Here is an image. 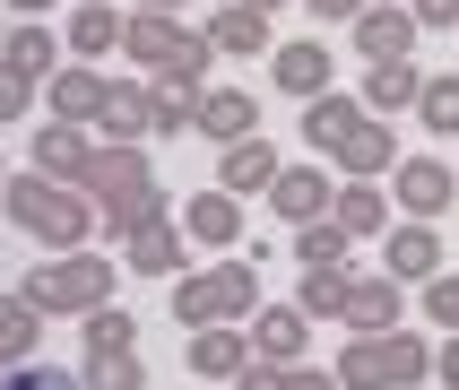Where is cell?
Segmentation results:
<instances>
[{
    "label": "cell",
    "instance_id": "4dcf8cb0",
    "mask_svg": "<svg viewBox=\"0 0 459 390\" xmlns=\"http://www.w3.org/2000/svg\"><path fill=\"white\" fill-rule=\"evenodd\" d=\"M35 347H44V312L26 304V295H0V373L26 364Z\"/></svg>",
    "mask_w": 459,
    "mask_h": 390
},
{
    "label": "cell",
    "instance_id": "cb8c5ba5",
    "mask_svg": "<svg viewBox=\"0 0 459 390\" xmlns=\"http://www.w3.org/2000/svg\"><path fill=\"white\" fill-rule=\"evenodd\" d=\"M122 52V9L113 0H70V61H104Z\"/></svg>",
    "mask_w": 459,
    "mask_h": 390
},
{
    "label": "cell",
    "instance_id": "8fae6325",
    "mask_svg": "<svg viewBox=\"0 0 459 390\" xmlns=\"http://www.w3.org/2000/svg\"><path fill=\"white\" fill-rule=\"evenodd\" d=\"M104 87H113V78H104L96 61H61V70L44 78V104H52V122H78V130H96V113H104Z\"/></svg>",
    "mask_w": 459,
    "mask_h": 390
},
{
    "label": "cell",
    "instance_id": "603a6c76",
    "mask_svg": "<svg viewBox=\"0 0 459 390\" xmlns=\"http://www.w3.org/2000/svg\"><path fill=\"white\" fill-rule=\"evenodd\" d=\"M269 174H278V139H234L226 165H217V191H234V200H252V191H269Z\"/></svg>",
    "mask_w": 459,
    "mask_h": 390
},
{
    "label": "cell",
    "instance_id": "9a60e30c",
    "mask_svg": "<svg viewBox=\"0 0 459 390\" xmlns=\"http://www.w3.org/2000/svg\"><path fill=\"white\" fill-rule=\"evenodd\" d=\"M182 356H191V382L217 390V382H234V373L252 364V338H243V321H208V330H191Z\"/></svg>",
    "mask_w": 459,
    "mask_h": 390
},
{
    "label": "cell",
    "instance_id": "30bf717a",
    "mask_svg": "<svg viewBox=\"0 0 459 390\" xmlns=\"http://www.w3.org/2000/svg\"><path fill=\"white\" fill-rule=\"evenodd\" d=\"M174 226L191 234V252H234V243H243V200H234V191H191Z\"/></svg>",
    "mask_w": 459,
    "mask_h": 390
},
{
    "label": "cell",
    "instance_id": "7c38bea8",
    "mask_svg": "<svg viewBox=\"0 0 459 390\" xmlns=\"http://www.w3.org/2000/svg\"><path fill=\"white\" fill-rule=\"evenodd\" d=\"M451 191H459V174L442 156H399V165H390V208H408V217L451 208Z\"/></svg>",
    "mask_w": 459,
    "mask_h": 390
},
{
    "label": "cell",
    "instance_id": "52a82bcc",
    "mask_svg": "<svg viewBox=\"0 0 459 390\" xmlns=\"http://www.w3.org/2000/svg\"><path fill=\"white\" fill-rule=\"evenodd\" d=\"M148 182H156L148 148H130V139H96V156H87L78 191H87L96 208H113V200H130V191H148Z\"/></svg>",
    "mask_w": 459,
    "mask_h": 390
},
{
    "label": "cell",
    "instance_id": "681fc988",
    "mask_svg": "<svg viewBox=\"0 0 459 390\" xmlns=\"http://www.w3.org/2000/svg\"><path fill=\"white\" fill-rule=\"evenodd\" d=\"M0 35H9V26H0Z\"/></svg>",
    "mask_w": 459,
    "mask_h": 390
},
{
    "label": "cell",
    "instance_id": "b9f144b4",
    "mask_svg": "<svg viewBox=\"0 0 459 390\" xmlns=\"http://www.w3.org/2000/svg\"><path fill=\"white\" fill-rule=\"evenodd\" d=\"M304 9H312V18H321V26H347V18H356V9H364V0H304Z\"/></svg>",
    "mask_w": 459,
    "mask_h": 390
},
{
    "label": "cell",
    "instance_id": "7dc6e473",
    "mask_svg": "<svg viewBox=\"0 0 459 390\" xmlns=\"http://www.w3.org/2000/svg\"><path fill=\"white\" fill-rule=\"evenodd\" d=\"M0 182H9V165H0Z\"/></svg>",
    "mask_w": 459,
    "mask_h": 390
},
{
    "label": "cell",
    "instance_id": "7bdbcfd3",
    "mask_svg": "<svg viewBox=\"0 0 459 390\" xmlns=\"http://www.w3.org/2000/svg\"><path fill=\"white\" fill-rule=\"evenodd\" d=\"M234 390H278V364H260V356H252L243 373H234Z\"/></svg>",
    "mask_w": 459,
    "mask_h": 390
},
{
    "label": "cell",
    "instance_id": "4316f807",
    "mask_svg": "<svg viewBox=\"0 0 459 390\" xmlns=\"http://www.w3.org/2000/svg\"><path fill=\"white\" fill-rule=\"evenodd\" d=\"M191 122H200V87L148 78V139H191Z\"/></svg>",
    "mask_w": 459,
    "mask_h": 390
},
{
    "label": "cell",
    "instance_id": "836d02e7",
    "mask_svg": "<svg viewBox=\"0 0 459 390\" xmlns=\"http://www.w3.org/2000/svg\"><path fill=\"white\" fill-rule=\"evenodd\" d=\"M347 278H356V269H304L295 304H304L312 321H338V312H347Z\"/></svg>",
    "mask_w": 459,
    "mask_h": 390
},
{
    "label": "cell",
    "instance_id": "f546056e",
    "mask_svg": "<svg viewBox=\"0 0 459 390\" xmlns=\"http://www.w3.org/2000/svg\"><path fill=\"white\" fill-rule=\"evenodd\" d=\"M78 390H148V356L139 347H87Z\"/></svg>",
    "mask_w": 459,
    "mask_h": 390
},
{
    "label": "cell",
    "instance_id": "e0dca14e",
    "mask_svg": "<svg viewBox=\"0 0 459 390\" xmlns=\"http://www.w3.org/2000/svg\"><path fill=\"white\" fill-rule=\"evenodd\" d=\"M252 130H260V96H243V87H200V122H191V139L234 148V139H252Z\"/></svg>",
    "mask_w": 459,
    "mask_h": 390
},
{
    "label": "cell",
    "instance_id": "d590c367",
    "mask_svg": "<svg viewBox=\"0 0 459 390\" xmlns=\"http://www.w3.org/2000/svg\"><path fill=\"white\" fill-rule=\"evenodd\" d=\"M0 390H78V373H70V364L26 356V364H9V373H0Z\"/></svg>",
    "mask_w": 459,
    "mask_h": 390
},
{
    "label": "cell",
    "instance_id": "ee69618b",
    "mask_svg": "<svg viewBox=\"0 0 459 390\" xmlns=\"http://www.w3.org/2000/svg\"><path fill=\"white\" fill-rule=\"evenodd\" d=\"M0 9H18V18H44L52 0H0Z\"/></svg>",
    "mask_w": 459,
    "mask_h": 390
},
{
    "label": "cell",
    "instance_id": "ab89813d",
    "mask_svg": "<svg viewBox=\"0 0 459 390\" xmlns=\"http://www.w3.org/2000/svg\"><path fill=\"white\" fill-rule=\"evenodd\" d=\"M278 390H338V373H321V364H278Z\"/></svg>",
    "mask_w": 459,
    "mask_h": 390
},
{
    "label": "cell",
    "instance_id": "e575fe53",
    "mask_svg": "<svg viewBox=\"0 0 459 390\" xmlns=\"http://www.w3.org/2000/svg\"><path fill=\"white\" fill-rule=\"evenodd\" d=\"M78 338H87V347H139V312H122V304H96L87 321H78Z\"/></svg>",
    "mask_w": 459,
    "mask_h": 390
},
{
    "label": "cell",
    "instance_id": "d6a6232c",
    "mask_svg": "<svg viewBox=\"0 0 459 390\" xmlns=\"http://www.w3.org/2000/svg\"><path fill=\"white\" fill-rule=\"evenodd\" d=\"M416 122L434 130V139H459V70H442V78L416 87Z\"/></svg>",
    "mask_w": 459,
    "mask_h": 390
},
{
    "label": "cell",
    "instance_id": "f35d334b",
    "mask_svg": "<svg viewBox=\"0 0 459 390\" xmlns=\"http://www.w3.org/2000/svg\"><path fill=\"white\" fill-rule=\"evenodd\" d=\"M26 104H35V78H18V70H0V122H18Z\"/></svg>",
    "mask_w": 459,
    "mask_h": 390
},
{
    "label": "cell",
    "instance_id": "277c9868",
    "mask_svg": "<svg viewBox=\"0 0 459 390\" xmlns=\"http://www.w3.org/2000/svg\"><path fill=\"white\" fill-rule=\"evenodd\" d=\"M113 286H122V269H113L104 252H87V243H78V252H44L35 269H26V286H18V295L44 312V321H52V312L87 321L96 304H113Z\"/></svg>",
    "mask_w": 459,
    "mask_h": 390
},
{
    "label": "cell",
    "instance_id": "ffe728a7",
    "mask_svg": "<svg viewBox=\"0 0 459 390\" xmlns=\"http://www.w3.org/2000/svg\"><path fill=\"white\" fill-rule=\"evenodd\" d=\"M399 312H408V286L390 278H347V312H338V321H347V330H399Z\"/></svg>",
    "mask_w": 459,
    "mask_h": 390
},
{
    "label": "cell",
    "instance_id": "ba28073f",
    "mask_svg": "<svg viewBox=\"0 0 459 390\" xmlns=\"http://www.w3.org/2000/svg\"><path fill=\"white\" fill-rule=\"evenodd\" d=\"M382 269L399 286H425L442 269V234H434V217H390V234H382Z\"/></svg>",
    "mask_w": 459,
    "mask_h": 390
},
{
    "label": "cell",
    "instance_id": "83f0119b",
    "mask_svg": "<svg viewBox=\"0 0 459 390\" xmlns=\"http://www.w3.org/2000/svg\"><path fill=\"white\" fill-rule=\"evenodd\" d=\"M295 269H356V234L338 226V217L295 226Z\"/></svg>",
    "mask_w": 459,
    "mask_h": 390
},
{
    "label": "cell",
    "instance_id": "7402d4cb",
    "mask_svg": "<svg viewBox=\"0 0 459 390\" xmlns=\"http://www.w3.org/2000/svg\"><path fill=\"white\" fill-rule=\"evenodd\" d=\"M87 156H96V130H78V122H44V130H35V174L78 182V174H87Z\"/></svg>",
    "mask_w": 459,
    "mask_h": 390
},
{
    "label": "cell",
    "instance_id": "ac0fdd59",
    "mask_svg": "<svg viewBox=\"0 0 459 390\" xmlns=\"http://www.w3.org/2000/svg\"><path fill=\"white\" fill-rule=\"evenodd\" d=\"M61 61H70V52H61V35H52L44 18H18V26H9V35H0V70L35 78V87H44V78L61 70Z\"/></svg>",
    "mask_w": 459,
    "mask_h": 390
},
{
    "label": "cell",
    "instance_id": "1f68e13d",
    "mask_svg": "<svg viewBox=\"0 0 459 390\" xmlns=\"http://www.w3.org/2000/svg\"><path fill=\"white\" fill-rule=\"evenodd\" d=\"M156 217H174V208H165V182H148V191H130V200H113V208H96V226L113 234V243H130V234L156 226Z\"/></svg>",
    "mask_w": 459,
    "mask_h": 390
},
{
    "label": "cell",
    "instance_id": "2e32d148",
    "mask_svg": "<svg viewBox=\"0 0 459 390\" xmlns=\"http://www.w3.org/2000/svg\"><path fill=\"white\" fill-rule=\"evenodd\" d=\"M122 260H130V278H182V269H191V234H182L174 217H156V226H139L122 243Z\"/></svg>",
    "mask_w": 459,
    "mask_h": 390
},
{
    "label": "cell",
    "instance_id": "44dd1931",
    "mask_svg": "<svg viewBox=\"0 0 459 390\" xmlns=\"http://www.w3.org/2000/svg\"><path fill=\"white\" fill-rule=\"evenodd\" d=\"M200 35H208L217 52H243V61H260V52H269V18H260L252 0H217Z\"/></svg>",
    "mask_w": 459,
    "mask_h": 390
},
{
    "label": "cell",
    "instance_id": "d6986e66",
    "mask_svg": "<svg viewBox=\"0 0 459 390\" xmlns=\"http://www.w3.org/2000/svg\"><path fill=\"white\" fill-rule=\"evenodd\" d=\"M269 70H278V96L312 104V96H330V70H338V61H330V44H312V35H304V44H278V52H269Z\"/></svg>",
    "mask_w": 459,
    "mask_h": 390
},
{
    "label": "cell",
    "instance_id": "6da1fadb",
    "mask_svg": "<svg viewBox=\"0 0 459 390\" xmlns=\"http://www.w3.org/2000/svg\"><path fill=\"white\" fill-rule=\"evenodd\" d=\"M304 139L330 156V165H347V182H373V174H390V165H399L390 122H382V113H364L356 96H338V87L304 104Z\"/></svg>",
    "mask_w": 459,
    "mask_h": 390
},
{
    "label": "cell",
    "instance_id": "4fadbf2b",
    "mask_svg": "<svg viewBox=\"0 0 459 390\" xmlns=\"http://www.w3.org/2000/svg\"><path fill=\"white\" fill-rule=\"evenodd\" d=\"M330 191H338V182L321 174V165H278V174H269V208H278L286 234L312 226V217H330Z\"/></svg>",
    "mask_w": 459,
    "mask_h": 390
},
{
    "label": "cell",
    "instance_id": "f1b7e54d",
    "mask_svg": "<svg viewBox=\"0 0 459 390\" xmlns=\"http://www.w3.org/2000/svg\"><path fill=\"white\" fill-rule=\"evenodd\" d=\"M416 87H425V78H416V61H364V113H408L416 104Z\"/></svg>",
    "mask_w": 459,
    "mask_h": 390
},
{
    "label": "cell",
    "instance_id": "7a4b0ae2",
    "mask_svg": "<svg viewBox=\"0 0 459 390\" xmlns=\"http://www.w3.org/2000/svg\"><path fill=\"white\" fill-rule=\"evenodd\" d=\"M0 217H9L18 234H35L44 252H78V243L96 234V200H87L78 182H52V174H35V165L0 182Z\"/></svg>",
    "mask_w": 459,
    "mask_h": 390
},
{
    "label": "cell",
    "instance_id": "5b68a950",
    "mask_svg": "<svg viewBox=\"0 0 459 390\" xmlns=\"http://www.w3.org/2000/svg\"><path fill=\"white\" fill-rule=\"evenodd\" d=\"M330 373L338 390H416L434 373V347H416V330H347Z\"/></svg>",
    "mask_w": 459,
    "mask_h": 390
},
{
    "label": "cell",
    "instance_id": "5bb4252c",
    "mask_svg": "<svg viewBox=\"0 0 459 390\" xmlns=\"http://www.w3.org/2000/svg\"><path fill=\"white\" fill-rule=\"evenodd\" d=\"M243 338H252V356H260V364H304L312 312H304V304H260L252 321H243Z\"/></svg>",
    "mask_w": 459,
    "mask_h": 390
},
{
    "label": "cell",
    "instance_id": "3957f363",
    "mask_svg": "<svg viewBox=\"0 0 459 390\" xmlns=\"http://www.w3.org/2000/svg\"><path fill=\"white\" fill-rule=\"evenodd\" d=\"M122 61L148 70V78H174V87H208L217 44H208L200 26L165 18V9H130V18H122Z\"/></svg>",
    "mask_w": 459,
    "mask_h": 390
},
{
    "label": "cell",
    "instance_id": "c3c4849f",
    "mask_svg": "<svg viewBox=\"0 0 459 390\" xmlns=\"http://www.w3.org/2000/svg\"><path fill=\"white\" fill-rule=\"evenodd\" d=\"M191 390H208V382H191Z\"/></svg>",
    "mask_w": 459,
    "mask_h": 390
},
{
    "label": "cell",
    "instance_id": "8992f818",
    "mask_svg": "<svg viewBox=\"0 0 459 390\" xmlns=\"http://www.w3.org/2000/svg\"><path fill=\"white\" fill-rule=\"evenodd\" d=\"M260 312V269L252 260H208V269H182L174 278V321L182 330H208V321H252Z\"/></svg>",
    "mask_w": 459,
    "mask_h": 390
},
{
    "label": "cell",
    "instance_id": "60d3db41",
    "mask_svg": "<svg viewBox=\"0 0 459 390\" xmlns=\"http://www.w3.org/2000/svg\"><path fill=\"white\" fill-rule=\"evenodd\" d=\"M434 382L459 390V330H442V347H434Z\"/></svg>",
    "mask_w": 459,
    "mask_h": 390
},
{
    "label": "cell",
    "instance_id": "484cf974",
    "mask_svg": "<svg viewBox=\"0 0 459 390\" xmlns=\"http://www.w3.org/2000/svg\"><path fill=\"white\" fill-rule=\"evenodd\" d=\"M96 139H148V78H113L104 87V113H96Z\"/></svg>",
    "mask_w": 459,
    "mask_h": 390
},
{
    "label": "cell",
    "instance_id": "f6af8a7d",
    "mask_svg": "<svg viewBox=\"0 0 459 390\" xmlns=\"http://www.w3.org/2000/svg\"><path fill=\"white\" fill-rule=\"evenodd\" d=\"M139 9H165V18H182V9H191V0H139Z\"/></svg>",
    "mask_w": 459,
    "mask_h": 390
},
{
    "label": "cell",
    "instance_id": "8d00e7d4",
    "mask_svg": "<svg viewBox=\"0 0 459 390\" xmlns=\"http://www.w3.org/2000/svg\"><path fill=\"white\" fill-rule=\"evenodd\" d=\"M416 304H425V321H434V330H459V278H442V269H434V278L416 286Z\"/></svg>",
    "mask_w": 459,
    "mask_h": 390
},
{
    "label": "cell",
    "instance_id": "d4e9b609",
    "mask_svg": "<svg viewBox=\"0 0 459 390\" xmlns=\"http://www.w3.org/2000/svg\"><path fill=\"white\" fill-rule=\"evenodd\" d=\"M330 217L356 234V243H382V234H390V191H373V182H338V191H330Z\"/></svg>",
    "mask_w": 459,
    "mask_h": 390
},
{
    "label": "cell",
    "instance_id": "9c48e42d",
    "mask_svg": "<svg viewBox=\"0 0 459 390\" xmlns=\"http://www.w3.org/2000/svg\"><path fill=\"white\" fill-rule=\"evenodd\" d=\"M347 26H356V52H364V61H416V18H408V0H364Z\"/></svg>",
    "mask_w": 459,
    "mask_h": 390
},
{
    "label": "cell",
    "instance_id": "bcb514c9",
    "mask_svg": "<svg viewBox=\"0 0 459 390\" xmlns=\"http://www.w3.org/2000/svg\"><path fill=\"white\" fill-rule=\"evenodd\" d=\"M252 9H260V18H278V9H286V0H252Z\"/></svg>",
    "mask_w": 459,
    "mask_h": 390
},
{
    "label": "cell",
    "instance_id": "74e56055",
    "mask_svg": "<svg viewBox=\"0 0 459 390\" xmlns=\"http://www.w3.org/2000/svg\"><path fill=\"white\" fill-rule=\"evenodd\" d=\"M416 35H442V26H459V0H408Z\"/></svg>",
    "mask_w": 459,
    "mask_h": 390
}]
</instances>
